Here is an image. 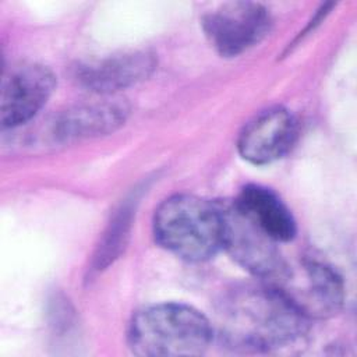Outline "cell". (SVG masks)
Returning <instances> with one entry per match:
<instances>
[{
  "mask_svg": "<svg viewBox=\"0 0 357 357\" xmlns=\"http://www.w3.org/2000/svg\"><path fill=\"white\" fill-rule=\"evenodd\" d=\"M308 324L278 286L245 283L227 290L218 301L213 333L238 351H269L303 336Z\"/></svg>",
  "mask_w": 357,
  "mask_h": 357,
  "instance_id": "cell-1",
  "label": "cell"
},
{
  "mask_svg": "<svg viewBox=\"0 0 357 357\" xmlns=\"http://www.w3.org/2000/svg\"><path fill=\"white\" fill-rule=\"evenodd\" d=\"M213 336V325L204 314L178 303L144 307L132 315L127 331L131 351L142 357L199 356Z\"/></svg>",
  "mask_w": 357,
  "mask_h": 357,
  "instance_id": "cell-2",
  "label": "cell"
},
{
  "mask_svg": "<svg viewBox=\"0 0 357 357\" xmlns=\"http://www.w3.org/2000/svg\"><path fill=\"white\" fill-rule=\"evenodd\" d=\"M153 234L173 255L204 262L222 248L219 204L190 194L172 195L155 211Z\"/></svg>",
  "mask_w": 357,
  "mask_h": 357,
  "instance_id": "cell-3",
  "label": "cell"
},
{
  "mask_svg": "<svg viewBox=\"0 0 357 357\" xmlns=\"http://www.w3.org/2000/svg\"><path fill=\"white\" fill-rule=\"evenodd\" d=\"M222 215V248L255 278L276 283L287 269L278 243L258 229L231 202H218Z\"/></svg>",
  "mask_w": 357,
  "mask_h": 357,
  "instance_id": "cell-4",
  "label": "cell"
},
{
  "mask_svg": "<svg viewBox=\"0 0 357 357\" xmlns=\"http://www.w3.org/2000/svg\"><path fill=\"white\" fill-rule=\"evenodd\" d=\"M269 11L259 3H225L202 20L205 36L223 57H234L259 43L269 32Z\"/></svg>",
  "mask_w": 357,
  "mask_h": 357,
  "instance_id": "cell-5",
  "label": "cell"
},
{
  "mask_svg": "<svg viewBox=\"0 0 357 357\" xmlns=\"http://www.w3.org/2000/svg\"><path fill=\"white\" fill-rule=\"evenodd\" d=\"M56 86L53 73L38 63L13 66L3 78L0 121L14 128L29 121L46 105Z\"/></svg>",
  "mask_w": 357,
  "mask_h": 357,
  "instance_id": "cell-6",
  "label": "cell"
},
{
  "mask_svg": "<svg viewBox=\"0 0 357 357\" xmlns=\"http://www.w3.org/2000/svg\"><path fill=\"white\" fill-rule=\"evenodd\" d=\"M278 286L311 319L335 314L343 303L342 278L331 266L318 261H304L300 272L289 268L283 276L272 283Z\"/></svg>",
  "mask_w": 357,
  "mask_h": 357,
  "instance_id": "cell-7",
  "label": "cell"
},
{
  "mask_svg": "<svg viewBox=\"0 0 357 357\" xmlns=\"http://www.w3.org/2000/svg\"><path fill=\"white\" fill-rule=\"evenodd\" d=\"M297 137V121L284 107L275 106L255 114L240 131L237 148L252 165H269L284 156Z\"/></svg>",
  "mask_w": 357,
  "mask_h": 357,
  "instance_id": "cell-8",
  "label": "cell"
},
{
  "mask_svg": "<svg viewBox=\"0 0 357 357\" xmlns=\"http://www.w3.org/2000/svg\"><path fill=\"white\" fill-rule=\"evenodd\" d=\"M153 68V54L130 50L79 64L75 68V78L91 92L110 95L145 79Z\"/></svg>",
  "mask_w": 357,
  "mask_h": 357,
  "instance_id": "cell-9",
  "label": "cell"
},
{
  "mask_svg": "<svg viewBox=\"0 0 357 357\" xmlns=\"http://www.w3.org/2000/svg\"><path fill=\"white\" fill-rule=\"evenodd\" d=\"M233 204L278 244L294 238L297 231L296 220L287 205L273 190L259 184H247L240 190Z\"/></svg>",
  "mask_w": 357,
  "mask_h": 357,
  "instance_id": "cell-10",
  "label": "cell"
},
{
  "mask_svg": "<svg viewBox=\"0 0 357 357\" xmlns=\"http://www.w3.org/2000/svg\"><path fill=\"white\" fill-rule=\"evenodd\" d=\"M128 109L123 102L103 99L67 110L56 124L57 137L61 139L88 138L107 134L121 126Z\"/></svg>",
  "mask_w": 357,
  "mask_h": 357,
  "instance_id": "cell-11",
  "label": "cell"
}]
</instances>
